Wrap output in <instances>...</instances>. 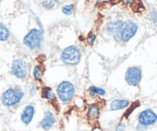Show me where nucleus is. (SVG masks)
I'll list each match as a JSON object with an SVG mask.
<instances>
[{"label":"nucleus","instance_id":"2","mask_svg":"<svg viewBox=\"0 0 157 131\" xmlns=\"http://www.w3.org/2000/svg\"><path fill=\"white\" fill-rule=\"evenodd\" d=\"M81 53L78 48L75 46H70L66 48L63 51L61 55V60L66 65L75 66L79 63Z\"/></svg>","mask_w":157,"mask_h":131},{"label":"nucleus","instance_id":"23","mask_svg":"<svg viewBox=\"0 0 157 131\" xmlns=\"http://www.w3.org/2000/svg\"><path fill=\"white\" fill-rule=\"evenodd\" d=\"M151 18L153 20V22L155 23H157V13L156 12H152V14H151Z\"/></svg>","mask_w":157,"mask_h":131},{"label":"nucleus","instance_id":"17","mask_svg":"<svg viewBox=\"0 0 157 131\" xmlns=\"http://www.w3.org/2000/svg\"><path fill=\"white\" fill-rule=\"evenodd\" d=\"M74 8H75V6H74L73 4H69V5L64 6L62 9V11L65 15H71L73 13Z\"/></svg>","mask_w":157,"mask_h":131},{"label":"nucleus","instance_id":"8","mask_svg":"<svg viewBox=\"0 0 157 131\" xmlns=\"http://www.w3.org/2000/svg\"><path fill=\"white\" fill-rule=\"evenodd\" d=\"M138 119L140 125L148 126L155 124L157 121V115L152 110L148 109L140 113Z\"/></svg>","mask_w":157,"mask_h":131},{"label":"nucleus","instance_id":"1","mask_svg":"<svg viewBox=\"0 0 157 131\" xmlns=\"http://www.w3.org/2000/svg\"><path fill=\"white\" fill-rule=\"evenodd\" d=\"M23 96L24 93L19 89L10 88L2 94V102L5 106H13L18 104Z\"/></svg>","mask_w":157,"mask_h":131},{"label":"nucleus","instance_id":"10","mask_svg":"<svg viewBox=\"0 0 157 131\" xmlns=\"http://www.w3.org/2000/svg\"><path fill=\"white\" fill-rule=\"evenodd\" d=\"M56 122L55 117H54L53 114L50 111H47L45 114L44 117L42 120V121L40 122V126L45 130H48V129H50L52 126L54 125Z\"/></svg>","mask_w":157,"mask_h":131},{"label":"nucleus","instance_id":"6","mask_svg":"<svg viewBox=\"0 0 157 131\" xmlns=\"http://www.w3.org/2000/svg\"><path fill=\"white\" fill-rule=\"evenodd\" d=\"M11 73L19 79H24L27 75V67L25 60L16 59L12 63Z\"/></svg>","mask_w":157,"mask_h":131},{"label":"nucleus","instance_id":"7","mask_svg":"<svg viewBox=\"0 0 157 131\" xmlns=\"http://www.w3.org/2000/svg\"><path fill=\"white\" fill-rule=\"evenodd\" d=\"M137 30H138V25L135 22H126L120 32V40L125 43H127L136 35Z\"/></svg>","mask_w":157,"mask_h":131},{"label":"nucleus","instance_id":"22","mask_svg":"<svg viewBox=\"0 0 157 131\" xmlns=\"http://www.w3.org/2000/svg\"><path fill=\"white\" fill-rule=\"evenodd\" d=\"M125 127H126V125L123 123H120L117 125L116 126V131H123L124 130Z\"/></svg>","mask_w":157,"mask_h":131},{"label":"nucleus","instance_id":"20","mask_svg":"<svg viewBox=\"0 0 157 131\" xmlns=\"http://www.w3.org/2000/svg\"><path fill=\"white\" fill-rule=\"evenodd\" d=\"M139 106H140V103H139V102H136V103H134L131 106V107L129 108L130 110H128L126 111V114H125V117H126V118H127V117H129V116L130 115V114L132 112V110H135V108L138 107Z\"/></svg>","mask_w":157,"mask_h":131},{"label":"nucleus","instance_id":"3","mask_svg":"<svg viewBox=\"0 0 157 131\" xmlns=\"http://www.w3.org/2000/svg\"><path fill=\"white\" fill-rule=\"evenodd\" d=\"M43 40V34L41 30L33 29L24 37L23 43L29 49H34L41 46Z\"/></svg>","mask_w":157,"mask_h":131},{"label":"nucleus","instance_id":"13","mask_svg":"<svg viewBox=\"0 0 157 131\" xmlns=\"http://www.w3.org/2000/svg\"><path fill=\"white\" fill-rule=\"evenodd\" d=\"M99 107L96 104H93L89 107L87 117L89 120H96L99 117Z\"/></svg>","mask_w":157,"mask_h":131},{"label":"nucleus","instance_id":"15","mask_svg":"<svg viewBox=\"0 0 157 131\" xmlns=\"http://www.w3.org/2000/svg\"><path fill=\"white\" fill-rule=\"evenodd\" d=\"M42 96L48 100H52L55 98V95L52 93V90L49 87H44L42 90Z\"/></svg>","mask_w":157,"mask_h":131},{"label":"nucleus","instance_id":"19","mask_svg":"<svg viewBox=\"0 0 157 131\" xmlns=\"http://www.w3.org/2000/svg\"><path fill=\"white\" fill-rule=\"evenodd\" d=\"M57 3V1H44L43 2V6L46 9H52L55 6Z\"/></svg>","mask_w":157,"mask_h":131},{"label":"nucleus","instance_id":"11","mask_svg":"<svg viewBox=\"0 0 157 131\" xmlns=\"http://www.w3.org/2000/svg\"><path fill=\"white\" fill-rule=\"evenodd\" d=\"M123 27V22L122 20H116L109 22L107 25V31L111 34L118 36V33L122 30Z\"/></svg>","mask_w":157,"mask_h":131},{"label":"nucleus","instance_id":"9","mask_svg":"<svg viewBox=\"0 0 157 131\" xmlns=\"http://www.w3.org/2000/svg\"><path fill=\"white\" fill-rule=\"evenodd\" d=\"M35 114V108L33 105H27L22 110L21 115V120L22 123L25 125H28L31 123Z\"/></svg>","mask_w":157,"mask_h":131},{"label":"nucleus","instance_id":"4","mask_svg":"<svg viewBox=\"0 0 157 131\" xmlns=\"http://www.w3.org/2000/svg\"><path fill=\"white\" fill-rule=\"evenodd\" d=\"M57 93L60 100L64 103L71 101L75 93V87L73 84L68 81H63L59 84L57 87Z\"/></svg>","mask_w":157,"mask_h":131},{"label":"nucleus","instance_id":"18","mask_svg":"<svg viewBox=\"0 0 157 131\" xmlns=\"http://www.w3.org/2000/svg\"><path fill=\"white\" fill-rule=\"evenodd\" d=\"M42 75H43V73H42L41 67L39 66H36L34 67V70H33V76H34V78L36 79H39L41 78Z\"/></svg>","mask_w":157,"mask_h":131},{"label":"nucleus","instance_id":"25","mask_svg":"<svg viewBox=\"0 0 157 131\" xmlns=\"http://www.w3.org/2000/svg\"><path fill=\"white\" fill-rule=\"evenodd\" d=\"M93 131H102V130H101V129H99V128H96V129H93Z\"/></svg>","mask_w":157,"mask_h":131},{"label":"nucleus","instance_id":"16","mask_svg":"<svg viewBox=\"0 0 157 131\" xmlns=\"http://www.w3.org/2000/svg\"><path fill=\"white\" fill-rule=\"evenodd\" d=\"M90 96L92 97H94L95 95L98 94V95H100V96H103L105 95V92L103 89H101V88H98V87H90Z\"/></svg>","mask_w":157,"mask_h":131},{"label":"nucleus","instance_id":"12","mask_svg":"<svg viewBox=\"0 0 157 131\" xmlns=\"http://www.w3.org/2000/svg\"><path fill=\"white\" fill-rule=\"evenodd\" d=\"M129 105V102L126 100H114L110 103L111 110H120L127 107Z\"/></svg>","mask_w":157,"mask_h":131},{"label":"nucleus","instance_id":"5","mask_svg":"<svg viewBox=\"0 0 157 131\" xmlns=\"http://www.w3.org/2000/svg\"><path fill=\"white\" fill-rule=\"evenodd\" d=\"M142 79V70L140 67H129L126 70L125 79L128 85L136 87L140 83Z\"/></svg>","mask_w":157,"mask_h":131},{"label":"nucleus","instance_id":"24","mask_svg":"<svg viewBox=\"0 0 157 131\" xmlns=\"http://www.w3.org/2000/svg\"><path fill=\"white\" fill-rule=\"evenodd\" d=\"M137 131H145L146 130V126H143V125H138L136 127Z\"/></svg>","mask_w":157,"mask_h":131},{"label":"nucleus","instance_id":"21","mask_svg":"<svg viewBox=\"0 0 157 131\" xmlns=\"http://www.w3.org/2000/svg\"><path fill=\"white\" fill-rule=\"evenodd\" d=\"M96 36L95 35V34H93V35L90 36L88 38V43L90 45H93V43H94L95 40H96Z\"/></svg>","mask_w":157,"mask_h":131},{"label":"nucleus","instance_id":"14","mask_svg":"<svg viewBox=\"0 0 157 131\" xmlns=\"http://www.w3.org/2000/svg\"><path fill=\"white\" fill-rule=\"evenodd\" d=\"M10 37V31L6 25L0 23V41H6Z\"/></svg>","mask_w":157,"mask_h":131}]
</instances>
